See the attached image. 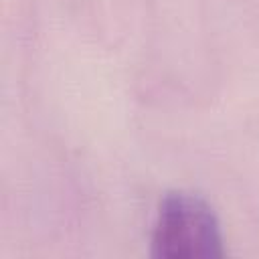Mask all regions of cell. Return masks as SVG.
<instances>
[{
    "label": "cell",
    "mask_w": 259,
    "mask_h": 259,
    "mask_svg": "<svg viewBox=\"0 0 259 259\" xmlns=\"http://www.w3.org/2000/svg\"><path fill=\"white\" fill-rule=\"evenodd\" d=\"M223 243L221 223L212 206L202 196L184 190H172L164 194L150 239L154 257H223Z\"/></svg>",
    "instance_id": "6da1fadb"
}]
</instances>
